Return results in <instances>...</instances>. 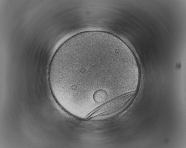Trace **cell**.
<instances>
[{"label": "cell", "mask_w": 186, "mask_h": 148, "mask_svg": "<svg viewBox=\"0 0 186 148\" xmlns=\"http://www.w3.org/2000/svg\"><path fill=\"white\" fill-rule=\"evenodd\" d=\"M135 92L128 93L116 97L104 103L91 112L87 119L108 115L116 112L122 109L130 101Z\"/></svg>", "instance_id": "obj_1"}]
</instances>
